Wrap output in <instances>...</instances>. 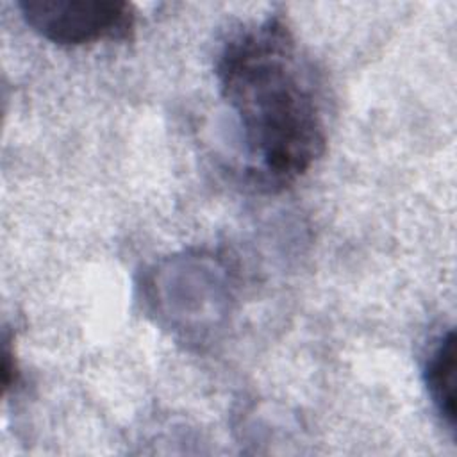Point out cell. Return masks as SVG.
<instances>
[{
  "mask_svg": "<svg viewBox=\"0 0 457 457\" xmlns=\"http://www.w3.org/2000/svg\"><path fill=\"white\" fill-rule=\"evenodd\" d=\"M216 77L259 186H289L323 155L320 84L282 16L236 30L218 55Z\"/></svg>",
  "mask_w": 457,
  "mask_h": 457,
  "instance_id": "6da1fadb",
  "label": "cell"
},
{
  "mask_svg": "<svg viewBox=\"0 0 457 457\" xmlns=\"http://www.w3.org/2000/svg\"><path fill=\"white\" fill-rule=\"evenodd\" d=\"M18 9L34 32L62 46L121 41L136 27L132 5L118 0H21Z\"/></svg>",
  "mask_w": 457,
  "mask_h": 457,
  "instance_id": "7a4b0ae2",
  "label": "cell"
},
{
  "mask_svg": "<svg viewBox=\"0 0 457 457\" xmlns=\"http://www.w3.org/2000/svg\"><path fill=\"white\" fill-rule=\"evenodd\" d=\"M423 382L443 423L455 432V334L452 328L432 341L423 362Z\"/></svg>",
  "mask_w": 457,
  "mask_h": 457,
  "instance_id": "3957f363",
  "label": "cell"
}]
</instances>
